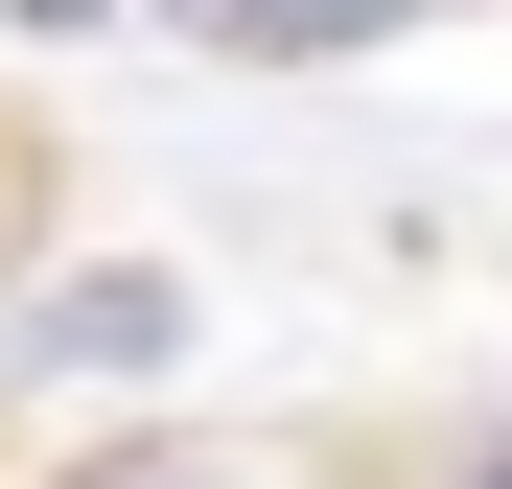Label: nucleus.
I'll return each mask as SVG.
<instances>
[{
  "label": "nucleus",
  "mask_w": 512,
  "mask_h": 489,
  "mask_svg": "<svg viewBox=\"0 0 512 489\" xmlns=\"http://www.w3.org/2000/svg\"><path fill=\"white\" fill-rule=\"evenodd\" d=\"M163 350H187V280H163V257L24 280V326H0V373H163Z\"/></svg>",
  "instance_id": "nucleus-1"
},
{
  "label": "nucleus",
  "mask_w": 512,
  "mask_h": 489,
  "mask_svg": "<svg viewBox=\"0 0 512 489\" xmlns=\"http://www.w3.org/2000/svg\"><path fill=\"white\" fill-rule=\"evenodd\" d=\"M187 47H233V70H326V47H396V24H443V0H163Z\"/></svg>",
  "instance_id": "nucleus-2"
},
{
  "label": "nucleus",
  "mask_w": 512,
  "mask_h": 489,
  "mask_svg": "<svg viewBox=\"0 0 512 489\" xmlns=\"http://www.w3.org/2000/svg\"><path fill=\"white\" fill-rule=\"evenodd\" d=\"M70 489H256V466H233V443H94Z\"/></svg>",
  "instance_id": "nucleus-3"
},
{
  "label": "nucleus",
  "mask_w": 512,
  "mask_h": 489,
  "mask_svg": "<svg viewBox=\"0 0 512 489\" xmlns=\"http://www.w3.org/2000/svg\"><path fill=\"white\" fill-rule=\"evenodd\" d=\"M489 489H512V466H489Z\"/></svg>",
  "instance_id": "nucleus-4"
}]
</instances>
